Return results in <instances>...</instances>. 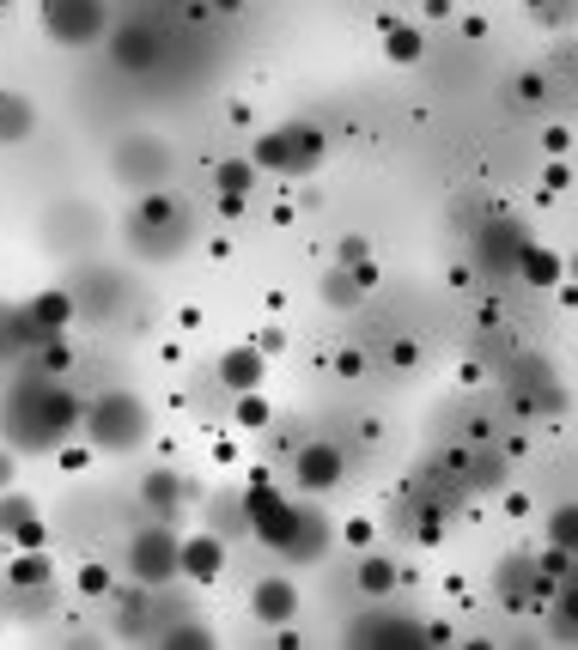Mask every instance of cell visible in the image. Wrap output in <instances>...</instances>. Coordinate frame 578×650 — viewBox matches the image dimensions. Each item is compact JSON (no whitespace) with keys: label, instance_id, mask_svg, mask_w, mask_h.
<instances>
[{"label":"cell","instance_id":"cell-1","mask_svg":"<svg viewBox=\"0 0 578 650\" xmlns=\"http://www.w3.org/2000/svg\"><path fill=\"white\" fill-rule=\"evenodd\" d=\"M73 426H86V408L73 401V389H61L56 377H31L0 401V432L19 450H61Z\"/></svg>","mask_w":578,"mask_h":650},{"label":"cell","instance_id":"cell-2","mask_svg":"<svg viewBox=\"0 0 578 650\" xmlns=\"http://www.w3.org/2000/svg\"><path fill=\"white\" fill-rule=\"evenodd\" d=\"M147 438H152V420L140 408V396H128V389H110V396H98L86 408V444L104 450V457H122V450L147 444Z\"/></svg>","mask_w":578,"mask_h":650},{"label":"cell","instance_id":"cell-3","mask_svg":"<svg viewBox=\"0 0 578 650\" xmlns=\"http://www.w3.org/2000/svg\"><path fill=\"white\" fill-rule=\"evenodd\" d=\"M323 152H329V140L311 122H287V128H268L250 147V159H256V171H275V177H311L323 164Z\"/></svg>","mask_w":578,"mask_h":650},{"label":"cell","instance_id":"cell-4","mask_svg":"<svg viewBox=\"0 0 578 650\" xmlns=\"http://www.w3.org/2000/svg\"><path fill=\"white\" fill-rule=\"evenodd\" d=\"M128 231H134L140 256L165 262V256H177V243L189 238V219H183V207H177L165 189H147V194L134 201V219H128Z\"/></svg>","mask_w":578,"mask_h":650},{"label":"cell","instance_id":"cell-5","mask_svg":"<svg viewBox=\"0 0 578 650\" xmlns=\"http://www.w3.org/2000/svg\"><path fill=\"white\" fill-rule=\"evenodd\" d=\"M37 12L61 49H92L110 37V0H43Z\"/></svg>","mask_w":578,"mask_h":650},{"label":"cell","instance_id":"cell-6","mask_svg":"<svg viewBox=\"0 0 578 650\" xmlns=\"http://www.w3.org/2000/svg\"><path fill=\"white\" fill-rule=\"evenodd\" d=\"M128 571H134V583H147V590H165L171 578H183V536L165 523L140 529L134 541H128Z\"/></svg>","mask_w":578,"mask_h":650},{"label":"cell","instance_id":"cell-7","mask_svg":"<svg viewBox=\"0 0 578 650\" xmlns=\"http://www.w3.org/2000/svg\"><path fill=\"white\" fill-rule=\"evenodd\" d=\"M243 529H250L262 548L287 553L292 548V529H299V504H287V492H280V487L256 480V487L243 492Z\"/></svg>","mask_w":578,"mask_h":650},{"label":"cell","instance_id":"cell-8","mask_svg":"<svg viewBox=\"0 0 578 650\" xmlns=\"http://www.w3.org/2000/svg\"><path fill=\"white\" fill-rule=\"evenodd\" d=\"M171 147H165L159 134H128V140H116V159H110V171H116V183H128V189H165V177H171Z\"/></svg>","mask_w":578,"mask_h":650},{"label":"cell","instance_id":"cell-9","mask_svg":"<svg viewBox=\"0 0 578 650\" xmlns=\"http://www.w3.org/2000/svg\"><path fill=\"white\" fill-rule=\"evenodd\" d=\"M524 243H530V238H524L511 219H487V226L475 231V262H481L487 274H518Z\"/></svg>","mask_w":578,"mask_h":650},{"label":"cell","instance_id":"cell-10","mask_svg":"<svg viewBox=\"0 0 578 650\" xmlns=\"http://www.w3.org/2000/svg\"><path fill=\"white\" fill-rule=\"evenodd\" d=\"M165 56V37L152 31V24H122V31H110V61L122 73H152Z\"/></svg>","mask_w":578,"mask_h":650},{"label":"cell","instance_id":"cell-11","mask_svg":"<svg viewBox=\"0 0 578 650\" xmlns=\"http://www.w3.org/2000/svg\"><path fill=\"white\" fill-rule=\"evenodd\" d=\"M336 480H341V450L336 444H299L292 450V487L299 492H336Z\"/></svg>","mask_w":578,"mask_h":650},{"label":"cell","instance_id":"cell-12","mask_svg":"<svg viewBox=\"0 0 578 650\" xmlns=\"http://www.w3.org/2000/svg\"><path fill=\"white\" fill-rule=\"evenodd\" d=\"M250 614L262 620L268 632L292 627V614H299V590H292V578H256V590H250Z\"/></svg>","mask_w":578,"mask_h":650},{"label":"cell","instance_id":"cell-13","mask_svg":"<svg viewBox=\"0 0 578 650\" xmlns=\"http://www.w3.org/2000/svg\"><path fill=\"white\" fill-rule=\"evenodd\" d=\"M189 499H201V492H196V480L177 474V468H147V474H140V504H147V511L171 517L177 504H189Z\"/></svg>","mask_w":578,"mask_h":650},{"label":"cell","instance_id":"cell-14","mask_svg":"<svg viewBox=\"0 0 578 650\" xmlns=\"http://www.w3.org/2000/svg\"><path fill=\"white\" fill-rule=\"evenodd\" d=\"M262 371H268V353L262 347H226L220 353V383L231 396H243V389H262Z\"/></svg>","mask_w":578,"mask_h":650},{"label":"cell","instance_id":"cell-15","mask_svg":"<svg viewBox=\"0 0 578 650\" xmlns=\"http://www.w3.org/2000/svg\"><path fill=\"white\" fill-rule=\"evenodd\" d=\"M353 644H396V650H402V644H432V632L427 627H415V620H353Z\"/></svg>","mask_w":578,"mask_h":650},{"label":"cell","instance_id":"cell-16","mask_svg":"<svg viewBox=\"0 0 578 650\" xmlns=\"http://www.w3.org/2000/svg\"><path fill=\"white\" fill-rule=\"evenodd\" d=\"M226 571V541L220 536H183V578L189 583H213Z\"/></svg>","mask_w":578,"mask_h":650},{"label":"cell","instance_id":"cell-17","mask_svg":"<svg viewBox=\"0 0 578 650\" xmlns=\"http://www.w3.org/2000/svg\"><path fill=\"white\" fill-rule=\"evenodd\" d=\"M31 347H43L31 310H24V304H0V366H7V359H19V353H31Z\"/></svg>","mask_w":578,"mask_h":650},{"label":"cell","instance_id":"cell-18","mask_svg":"<svg viewBox=\"0 0 578 650\" xmlns=\"http://www.w3.org/2000/svg\"><path fill=\"white\" fill-rule=\"evenodd\" d=\"M329 536H336V523H329L323 511H305V504H299V529H292V548H287V559H292V566H311V559H323Z\"/></svg>","mask_w":578,"mask_h":650},{"label":"cell","instance_id":"cell-19","mask_svg":"<svg viewBox=\"0 0 578 650\" xmlns=\"http://www.w3.org/2000/svg\"><path fill=\"white\" fill-rule=\"evenodd\" d=\"M24 310H31L37 334H61L73 317H80V304H73V292H61V286H49V292L24 298Z\"/></svg>","mask_w":578,"mask_h":650},{"label":"cell","instance_id":"cell-20","mask_svg":"<svg viewBox=\"0 0 578 650\" xmlns=\"http://www.w3.org/2000/svg\"><path fill=\"white\" fill-rule=\"evenodd\" d=\"M518 274L530 280L536 292H555V286L567 280V256L542 250V243H524V262H518Z\"/></svg>","mask_w":578,"mask_h":650},{"label":"cell","instance_id":"cell-21","mask_svg":"<svg viewBox=\"0 0 578 650\" xmlns=\"http://www.w3.org/2000/svg\"><path fill=\"white\" fill-rule=\"evenodd\" d=\"M31 134H37V110H31V98L0 92V147H19V140H31Z\"/></svg>","mask_w":578,"mask_h":650},{"label":"cell","instance_id":"cell-22","mask_svg":"<svg viewBox=\"0 0 578 650\" xmlns=\"http://www.w3.org/2000/svg\"><path fill=\"white\" fill-rule=\"evenodd\" d=\"M536 583H542V571H536L530 559H506V566H499V596H506V608H530L524 590H536Z\"/></svg>","mask_w":578,"mask_h":650},{"label":"cell","instance_id":"cell-23","mask_svg":"<svg viewBox=\"0 0 578 650\" xmlns=\"http://www.w3.org/2000/svg\"><path fill=\"white\" fill-rule=\"evenodd\" d=\"M383 56H390L396 68H415V61L427 56V37H420L415 24H396L390 19V24H383Z\"/></svg>","mask_w":578,"mask_h":650},{"label":"cell","instance_id":"cell-24","mask_svg":"<svg viewBox=\"0 0 578 650\" xmlns=\"http://www.w3.org/2000/svg\"><path fill=\"white\" fill-rule=\"evenodd\" d=\"M12 590H49V553L43 548H19V559L7 566Z\"/></svg>","mask_w":578,"mask_h":650},{"label":"cell","instance_id":"cell-25","mask_svg":"<svg viewBox=\"0 0 578 650\" xmlns=\"http://www.w3.org/2000/svg\"><path fill=\"white\" fill-rule=\"evenodd\" d=\"M353 583L371 596V602H383V596L396 590V566L383 553H366V559H359V571H353Z\"/></svg>","mask_w":578,"mask_h":650},{"label":"cell","instance_id":"cell-26","mask_svg":"<svg viewBox=\"0 0 578 650\" xmlns=\"http://www.w3.org/2000/svg\"><path fill=\"white\" fill-rule=\"evenodd\" d=\"M359 298H366V286H359V274L336 262V268L323 274V304H329V310H353Z\"/></svg>","mask_w":578,"mask_h":650},{"label":"cell","instance_id":"cell-27","mask_svg":"<svg viewBox=\"0 0 578 650\" xmlns=\"http://www.w3.org/2000/svg\"><path fill=\"white\" fill-rule=\"evenodd\" d=\"M256 177H262V171H256V159L243 152V159H226L220 171H213V183H220V194H243V201H250Z\"/></svg>","mask_w":578,"mask_h":650},{"label":"cell","instance_id":"cell-28","mask_svg":"<svg viewBox=\"0 0 578 650\" xmlns=\"http://www.w3.org/2000/svg\"><path fill=\"white\" fill-rule=\"evenodd\" d=\"M159 644H171V650H208V644H220L201 620H171V627L159 632Z\"/></svg>","mask_w":578,"mask_h":650},{"label":"cell","instance_id":"cell-29","mask_svg":"<svg viewBox=\"0 0 578 650\" xmlns=\"http://www.w3.org/2000/svg\"><path fill=\"white\" fill-rule=\"evenodd\" d=\"M31 517H37V499H31V492H0V536H7L12 541V529H19V523H31Z\"/></svg>","mask_w":578,"mask_h":650},{"label":"cell","instance_id":"cell-30","mask_svg":"<svg viewBox=\"0 0 578 650\" xmlns=\"http://www.w3.org/2000/svg\"><path fill=\"white\" fill-rule=\"evenodd\" d=\"M548 548H560V553L578 559V504H560V511L548 517Z\"/></svg>","mask_w":578,"mask_h":650},{"label":"cell","instance_id":"cell-31","mask_svg":"<svg viewBox=\"0 0 578 650\" xmlns=\"http://www.w3.org/2000/svg\"><path fill=\"white\" fill-rule=\"evenodd\" d=\"M147 614H152V596H147V583H140V596H122V608H116V627H122V632H140V627H147Z\"/></svg>","mask_w":578,"mask_h":650},{"label":"cell","instance_id":"cell-32","mask_svg":"<svg viewBox=\"0 0 578 650\" xmlns=\"http://www.w3.org/2000/svg\"><path fill=\"white\" fill-rule=\"evenodd\" d=\"M231 413H238V426H243V432H256V426H268V401L256 396V389H243V396H238V408H231Z\"/></svg>","mask_w":578,"mask_h":650},{"label":"cell","instance_id":"cell-33","mask_svg":"<svg viewBox=\"0 0 578 650\" xmlns=\"http://www.w3.org/2000/svg\"><path fill=\"white\" fill-rule=\"evenodd\" d=\"M336 262H341V268H359V262H371V243L359 238V231H347V238L336 243Z\"/></svg>","mask_w":578,"mask_h":650},{"label":"cell","instance_id":"cell-34","mask_svg":"<svg viewBox=\"0 0 578 650\" xmlns=\"http://www.w3.org/2000/svg\"><path fill=\"white\" fill-rule=\"evenodd\" d=\"M12 548H49L43 517H31V523H19V529H12Z\"/></svg>","mask_w":578,"mask_h":650},{"label":"cell","instance_id":"cell-35","mask_svg":"<svg viewBox=\"0 0 578 650\" xmlns=\"http://www.w3.org/2000/svg\"><path fill=\"white\" fill-rule=\"evenodd\" d=\"M80 590L86 596H110V566H86L80 571Z\"/></svg>","mask_w":578,"mask_h":650},{"label":"cell","instance_id":"cell-36","mask_svg":"<svg viewBox=\"0 0 578 650\" xmlns=\"http://www.w3.org/2000/svg\"><path fill=\"white\" fill-rule=\"evenodd\" d=\"M86 462H92V444H73V450H61V468H68V474H80Z\"/></svg>","mask_w":578,"mask_h":650},{"label":"cell","instance_id":"cell-37","mask_svg":"<svg viewBox=\"0 0 578 650\" xmlns=\"http://www.w3.org/2000/svg\"><path fill=\"white\" fill-rule=\"evenodd\" d=\"M12 474H19V457H12V450H7V444H0V492H7V487H12Z\"/></svg>","mask_w":578,"mask_h":650},{"label":"cell","instance_id":"cell-38","mask_svg":"<svg viewBox=\"0 0 578 650\" xmlns=\"http://www.w3.org/2000/svg\"><path fill=\"white\" fill-rule=\"evenodd\" d=\"M359 366H366V359H359L353 347H347V353H336V371H341V377H359Z\"/></svg>","mask_w":578,"mask_h":650},{"label":"cell","instance_id":"cell-39","mask_svg":"<svg viewBox=\"0 0 578 650\" xmlns=\"http://www.w3.org/2000/svg\"><path fill=\"white\" fill-rule=\"evenodd\" d=\"M256 347H262V353H280V347H287V334H280V329H262V334H256Z\"/></svg>","mask_w":578,"mask_h":650},{"label":"cell","instance_id":"cell-40","mask_svg":"<svg viewBox=\"0 0 578 650\" xmlns=\"http://www.w3.org/2000/svg\"><path fill=\"white\" fill-rule=\"evenodd\" d=\"M567 280H572V286H578V250H572V256H567Z\"/></svg>","mask_w":578,"mask_h":650},{"label":"cell","instance_id":"cell-41","mask_svg":"<svg viewBox=\"0 0 578 650\" xmlns=\"http://www.w3.org/2000/svg\"><path fill=\"white\" fill-rule=\"evenodd\" d=\"M213 7H220V12H238V7H243V0H213Z\"/></svg>","mask_w":578,"mask_h":650},{"label":"cell","instance_id":"cell-42","mask_svg":"<svg viewBox=\"0 0 578 650\" xmlns=\"http://www.w3.org/2000/svg\"><path fill=\"white\" fill-rule=\"evenodd\" d=\"M171 7H177V12H183V7H189V0H171Z\"/></svg>","mask_w":578,"mask_h":650},{"label":"cell","instance_id":"cell-43","mask_svg":"<svg viewBox=\"0 0 578 650\" xmlns=\"http://www.w3.org/2000/svg\"><path fill=\"white\" fill-rule=\"evenodd\" d=\"M7 7H12V0H0V12H7Z\"/></svg>","mask_w":578,"mask_h":650}]
</instances>
